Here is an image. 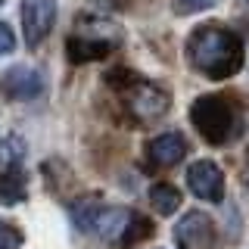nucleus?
Wrapping results in <instances>:
<instances>
[{
    "label": "nucleus",
    "mask_w": 249,
    "mask_h": 249,
    "mask_svg": "<svg viewBox=\"0 0 249 249\" xmlns=\"http://www.w3.org/2000/svg\"><path fill=\"white\" fill-rule=\"evenodd\" d=\"M150 206L159 215H175L178 209H181V193L171 184H153L150 187Z\"/></svg>",
    "instance_id": "nucleus-12"
},
{
    "label": "nucleus",
    "mask_w": 249,
    "mask_h": 249,
    "mask_svg": "<svg viewBox=\"0 0 249 249\" xmlns=\"http://www.w3.org/2000/svg\"><path fill=\"white\" fill-rule=\"evenodd\" d=\"M146 156H150L153 165L171 168V165H178V162L187 156V140L181 134H175V131L159 134V137H153L150 143H146Z\"/></svg>",
    "instance_id": "nucleus-10"
},
{
    "label": "nucleus",
    "mask_w": 249,
    "mask_h": 249,
    "mask_svg": "<svg viewBox=\"0 0 249 249\" xmlns=\"http://www.w3.org/2000/svg\"><path fill=\"white\" fill-rule=\"evenodd\" d=\"M190 122L193 128L199 131L202 140L209 143H228L237 131V109H233L231 100L215 97V93H206V97L193 100L190 106Z\"/></svg>",
    "instance_id": "nucleus-4"
},
{
    "label": "nucleus",
    "mask_w": 249,
    "mask_h": 249,
    "mask_svg": "<svg viewBox=\"0 0 249 249\" xmlns=\"http://www.w3.org/2000/svg\"><path fill=\"white\" fill-rule=\"evenodd\" d=\"M175 243H178V249H212V243H215L212 218L202 212H187L175 224Z\"/></svg>",
    "instance_id": "nucleus-9"
},
{
    "label": "nucleus",
    "mask_w": 249,
    "mask_h": 249,
    "mask_svg": "<svg viewBox=\"0 0 249 249\" xmlns=\"http://www.w3.org/2000/svg\"><path fill=\"white\" fill-rule=\"evenodd\" d=\"M19 16H22L25 44L35 50V47L44 44V37L56 25V0H22Z\"/></svg>",
    "instance_id": "nucleus-6"
},
{
    "label": "nucleus",
    "mask_w": 249,
    "mask_h": 249,
    "mask_svg": "<svg viewBox=\"0 0 249 249\" xmlns=\"http://www.w3.org/2000/svg\"><path fill=\"white\" fill-rule=\"evenodd\" d=\"M28 193V178L22 165H10V168H0V202L3 206H16L22 202Z\"/></svg>",
    "instance_id": "nucleus-11"
},
{
    "label": "nucleus",
    "mask_w": 249,
    "mask_h": 249,
    "mask_svg": "<svg viewBox=\"0 0 249 249\" xmlns=\"http://www.w3.org/2000/svg\"><path fill=\"white\" fill-rule=\"evenodd\" d=\"M119 75H122L119 90H122L124 109H128V115L134 122L146 124V122H156V119H162V115L168 112L171 100L159 84L143 81V78H137L134 72H119Z\"/></svg>",
    "instance_id": "nucleus-5"
},
{
    "label": "nucleus",
    "mask_w": 249,
    "mask_h": 249,
    "mask_svg": "<svg viewBox=\"0 0 249 249\" xmlns=\"http://www.w3.org/2000/svg\"><path fill=\"white\" fill-rule=\"evenodd\" d=\"M22 159H25V140H22L19 134L0 137V168L22 165Z\"/></svg>",
    "instance_id": "nucleus-13"
},
{
    "label": "nucleus",
    "mask_w": 249,
    "mask_h": 249,
    "mask_svg": "<svg viewBox=\"0 0 249 249\" xmlns=\"http://www.w3.org/2000/svg\"><path fill=\"white\" fill-rule=\"evenodd\" d=\"M97 212H100L97 196H84V199H78L75 206H72V218H75L78 231H90V224H93V218H97Z\"/></svg>",
    "instance_id": "nucleus-14"
},
{
    "label": "nucleus",
    "mask_w": 249,
    "mask_h": 249,
    "mask_svg": "<svg viewBox=\"0 0 249 249\" xmlns=\"http://www.w3.org/2000/svg\"><path fill=\"white\" fill-rule=\"evenodd\" d=\"M0 93L13 103H25V100H37L44 93V75L31 66H13L0 75Z\"/></svg>",
    "instance_id": "nucleus-7"
},
{
    "label": "nucleus",
    "mask_w": 249,
    "mask_h": 249,
    "mask_svg": "<svg viewBox=\"0 0 249 249\" xmlns=\"http://www.w3.org/2000/svg\"><path fill=\"white\" fill-rule=\"evenodd\" d=\"M90 228L100 233L103 243L115 246V249H131L153 233V224L143 215H137L134 209H124V206H109V209L100 206Z\"/></svg>",
    "instance_id": "nucleus-2"
},
{
    "label": "nucleus",
    "mask_w": 249,
    "mask_h": 249,
    "mask_svg": "<svg viewBox=\"0 0 249 249\" xmlns=\"http://www.w3.org/2000/svg\"><path fill=\"white\" fill-rule=\"evenodd\" d=\"M218 0H171V10L178 16H193V13H202V10H212Z\"/></svg>",
    "instance_id": "nucleus-15"
},
{
    "label": "nucleus",
    "mask_w": 249,
    "mask_h": 249,
    "mask_svg": "<svg viewBox=\"0 0 249 249\" xmlns=\"http://www.w3.org/2000/svg\"><path fill=\"white\" fill-rule=\"evenodd\" d=\"M187 187L193 196L206 202H221L224 199V175L212 159H199L187 168Z\"/></svg>",
    "instance_id": "nucleus-8"
},
{
    "label": "nucleus",
    "mask_w": 249,
    "mask_h": 249,
    "mask_svg": "<svg viewBox=\"0 0 249 249\" xmlns=\"http://www.w3.org/2000/svg\"><path fill=\"white\" fill-rule=\"evenodd\" d=\"M0 6H3V0H0Z\"/></svg>",
    "instance_id": "nucleus-21"
},
{
    "label": "nucleus",
    "mask_w": 249,
    "mask_h": 249,
    "mask_svg": "<svg viewBox=\"0 0 249 249\" xmlns=\"http://www.w3.org/2000/svg\"><path fill=\"white\" fill-rule=\"evenodd\" d=\"M237 3H240V10H243V13H249V0H237Z\"/></svg>",
    "instance_id": "nucleus-19"
},
{
    "label": "nucleus",
    "mask_w": 249,
    "mask_h": 249,
    "mask_svg": "<svg viewBox=\"0 0 249 249\" xmlns=\"http://www.w3.org/2000/svg\"><path fill=\"white\" fill-rule=\"evenodd\" d=\"M246 181H249V159H246Z\"/></svg>",
    "instance_id": "nucleus-20"
},
{
    "label": "nucleus",
    "mask_w": 249,
    "mask_h": 249,
    "mask_svg": "<svg viewBox=\"0 0 249 249\" xmlns=\"http://www.w3.org/2000/svg\"><path fill=\"white\" fill-rule=\"evenodd\" d=\"M119 44H122V35L109 25V22L81 19L78 28L69 35V41H66V56H69V62H75V66H84V62L109 56Z\"/></svg>",
    "instance_id": "nucleus-3"
},
{
    "label": "nucleus",
    "mask_w": 249,
    "mask_h": 249,
    "mask_svg": "<svg viewBox=\"0 0 249 249\" xmlns=\"http://www.w3.org/2000/svg\"><path fill=\"white\" fill-rule=\"evenodd\" d=\"M13 50H16V35L6 22H0V56H10Z\"/></svg>",
    "instance_id": "nucleus-17"
},
{
    "label": "nucleus",
    "mask_w": 249,
    "mask_h": 249,
    "mask_svg": "<svg viewBox=\"0 0 249 249\" xmlns=\"http://www.w3.org/2000/svg\"><path fill=\"white\" fill-rule=\"evenodd\" d=\"M90 3H97L100 10H124L131 0H90Z\"/></svg>",
    "instance_id": "nucleus-18"
},
{
    "label": "nucleus",
    "mask_w": 249,
    "mask_h": 249,
    "mask_svg": "<svg viewBox=\"0 0 249 249\" xmlns=\"http://www.w3.org/2000/svg\"><path fill=\"white\" fill-rule=\"evenodd\" d=\"M187 59L199 75L224 81V78H233L243 66V41L228 25L206 22L187 37Z\"/></svg>",
    "instance_id": "nucleus-1"
},
{
    "label": "nucleus",
    "mask_w": 249,
    "mask_h": 249,
    "mask_svg": "<svg viewBox=\"0 0 249 249\" xmlns=\"http://www.w3.org/2000/svg\"><path fill=\"white\" fill-rule=\"evenodd\" d=\"M0 249H22V231L13 221H0Z\"/></svg>",
    "instance_id": "nucleus-16"
}]
</instances>
